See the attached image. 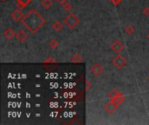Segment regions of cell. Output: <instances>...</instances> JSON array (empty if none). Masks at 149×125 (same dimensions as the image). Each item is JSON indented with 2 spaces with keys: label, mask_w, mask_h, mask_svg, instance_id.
I'll return each instance as SVG.
<instances>
[{
  "label": "cell",
  "mask_w": 149,
  "mask_h": 125,
  "mask_svg": "<svg viewBox=\"0 0 149 125\" xmlns=\"http://www.w3.org/2000/svg\"><path fill=\"white\" fill-rule=\"evenodd\" d=\"M21 23L31 33L34 34L45 24V19L37 10L31 9L24 16Z\"/></svg>",
  "instance_id": "6da1fadb"
},
{
  "label": "cell",
  "mask_w": 149,
  "mask_h": 125,
  "mask_svg": "<svg viewBox=\"0 0 149 125\" xmlns=\"http://www.w3.org/2000/svg\"><path fill=\"white\" fill-rule=\"evenodd\" d=\"M64 22H65V24L66 25H67V27L70 30H73L79 24V19H78V17L75 14L69 13L67 16L65 17Z\"/></svg>",
  "instance_id": "7a4b0ae2"
},
{
  "label": "cell",
  "mask_w": 149,
  "mask_h": 125,
  "mask_svg": "<svg viewBox=\"0 0 149 125\" xmlns=\"http://www.w3.org/2000/svg\"><path fill=\"white\" fill-rule=\"evenodd\" d=\"M112 63L116 69H122L126 65V60L124 58L123 56L119 54L112 60Z\"/></svg>",
  "instance_id": "3957f363"
},
{
  "label": "cell",
  "mask_w": 149,
  "mask_h": 125,
  "mask_svg": "<svg viewBox=\"0 0 149 125\" xmlns=\"http://www.w3.org/2000/svg\"><path fill=\"white\" fill-rule=\"evenodd\" d=\"M91 71H92V73L96 77H99L100 76L103 72H104V68L101 66L100 63H95L92 67L91 68Z\"/></svg>",
  "instance_id": "277c9868"
},
{
  "label": "cell",
  "mask_w": 149,
  "mask_h": 125,
  "mask_svg": "<svg viewBox=\"0 0 149 125\" xmlns=\"http://www.w3.org/2000/svg\"><path fill=\"white\" fill-rule=\"evenodd\" d=\"M23 17H24V14H23V12L20 9H16L11 13V19L16 22L22 21Z\"/></svg>",
  "instance_id": "5b68a950"
},
{
  "label": "cell",
  "mask_w": 149,
  "mask_h": 125,
  "mask_svg": "<svg viewBox=\"0 0 149 125\" xmlns=\"http://www.w3.org/2000/svg\"><path fill=\"white\" fill-rule=\"evenodd\" d=\"M111 48H112V50L115 53H118V54H119L120 52H121V51L123 50L124 45H123V44H122L120 41L116 40V41H114V42L112 44Z\"/></svg>",
  "instance_id": "8992f818"
},
{
  "label": "cell",
  "mask_w": 149,
  "mask_h": 125,
  "mask_svg": "<svg viewBox=\"0 0 149 125\" xmlns=\"http://www.w3.org/2000/svg\"><path fill=\"white\" fill-rule=\"evenodd\" d=\"M118 105H116L112 101H109L107 103H106V105H105V110H106V112H108L109 114H112V113H114V111L118 109Z\"/></svg>",
  "instance_id": "52a82bcc"
},
{
  "label": "cell",
  "mask_w": 149,
  "mask_h": 125,
  "mask_svg": "<svg viewBox=\"0 0 149 125\" xmlns=\"http://www.w3.org/2000/svg\"><path fill=\"white\" fill-rule=\"evenodd\" d=\"M28 38L27 34L25 33V31L24 30H19L18 32L16 33V38L18 39L20 43H23L25 42Z\"/></svg>",
  "instance_id": "ba28073f"
},
{
  "label": "cell",
  "mask_w": 149,
  "mask_h": 125,
  "mask_svg": "<svg viewBox=\"0 0 149 125\" xmlns=\"http://www.w3.org/2000/svg\"><path fill=\"white\" fill-rule=\"evenodd\" d=\"M4 36L7 40H11L14 37H16V33L11 28H7L4 31Z\"/></svg>",
  "instance_id": "9c48e42d"
},
{
  "label": "cell",
  "mask_w": 149,
  "mask_h": 125,
  "mask_svg": "<svg viewBox=\"0 0 149 125\" xmlns=\"http://www.w3.org/2000/svg\"><path fill=\"white\" fill-rule=\"evenodd\" d=\"M124 99H125V97H124V96L120 92L117 96H116L115 97H113L112 99H110L111 101H112L116 105H120L122 103H123V101H124Z\"/></svg>",
  "instance_id": "30bf717a"
},
{
  "label": "cell",
  "mask_w": 149,
  "mask_h": 125,
  "mask_svg": "<svg viewBox=\"0 0 149 125\" xmlns=\"http://www.w3.org/2000/svg\"><path fill=\"white\" fill-rule=\"evenodd\" d=\"M52 28H53V30L54 31L59 32V31H60V30L64 28V25H63V24H62L60 21L56 20V21H54V22L52 24Z\"/></svg>",
  "instance_id": "8fae6325"
},
{
  "label": "cell",
  "mask_w": 149,
  "mask_h": 125,
  "mask_svg": "<svg viewBox=\"0 0 149 125\" xmlns=\"http://www.w3.org/2000/svg\"><path fill=\"white\" fill-rule=\"evenodd\" d=\"M53 1L52 0H42L41 1V5L43 6L44 9L48 10L53 6Z\"/></svg>",
  "instance_id": "7c38bea8"
},
{
  "label": "cell",
  "mask_w": 149,
  "mask_h": 125,
  "mask_svg": "<svg viewBox=\"0 0 149 125\" xmlns=\"http://www.w3.org/2000/svg\"><path fill=\"white\" fill-rule=\"evenodd\" d=\"M16 1L20 8H25L32 1V0H16Z\"/></svg>",
  "instance_id": "4fadbf2b"
},
{
  "label": "cell",
  "mask_w": 149,
  "mask_h": 125,
  "mask_svg": "<svg viewBox=\"0 0 149 125\" xmlns=\"http://www.w3.org/2000/svg\"><path fill=\"white\" fill-rule=\"evenodd\" d=\"M71 62L74 63H78L82 62V57L79 54H74L72 58H71Z\"/></svg>",
  "instance_id": "5bb4252c"
},
{
  "label": "cell",
  "mask_w": 149,
  "mask_h": 125,
  "mask_svg": "<svg viewBox=\"0 0 149 125\" xmlns=\"http://www.w3.org/2000/svg\"><path fill=\"white\" fill-rule=\"evenodd\" d=\"M49 46L51 47L52 49H56L59 46V42L56 39H52L51 41L49 42Z\"/></svg>",
  "instance_id": "9a60e30c"
},
{
  "label": "cell",
  "mask_w": 149,
  "mask_h": 125,
  "mask_svg": "<svg viewBox=\"0 0 149 125\" xmlns=\"http://www.w3.org/2000/svg\"><path fill=\"white\" fill-rule=\"evenodd\" d=\"M63 8H64V10L65 11H71L72 10H73V5L70 4V3H68V2H65L64 5H63Z\"/></svg>",
  "instance_id": "2e32d148"
},
{
  "label": "cell",
  "mask_w": 149,
  "mask_h": 125,
  "mask_svg": "<svg viewBox=\"0 0 149 125\" xmlns=\"http://www.w3.org/2000/svg\"><path fill=\"white\" fill-rule=\"evenodd\" d=\"M119 93H120V91H116V90H112V91H110V92H109L108 97H109V98H110V99H112L113 97H115L116 96H117Z\"/></svg>",
  "instance_id": "e0dca14e"
},
{
  "label": "cell",
  "mask_w": 149,
  "mask_h": 125,
  "mask_svg": "<svg viewBox=\"0 0 149 125\" xmlns=\"http://www.w3.org/2000/svg\"><path fill=\"white\" fill-rule=\"evenodd\" d=\"M126 32L127 34H129V35H132V33L134 32V27L131 26V25H127V26L126 27Z\"/></svg>",
  "instance_id": "ac0fdd59"
},
{
  "label": "cell",
  "mask_w": 149,
  "mask_h": 125,
  "mask_svg": "<svg viewBox=\"0 0 149 125\" xmlns=\"http://www.w3.org/2000/svg\"><path fill=\"white\" fill-rule=\"evenodd\" d=\"M109 1H110L113 5L117 6V5H119L121 3V1H123V0H109Z\"/></svg>",
  "instance_id": "d6986e66"
},
{
  "label": "cell",
  "mask_w": 149,
  "mask_h": 125,
  "mask_svg": "<svg viewBox=\"0 0 149 125\" xmlns=\"http://www.w3.org/2000/svg\"><path fill=\"white\" fill-rule=\"evenodd\" d=\"M45 63H56V60H55V59H53L52 57H50L49 58H47V59L45 61Z\"/></svg>",
  "instance_id": "ffe728a7"
},
{
  "label": "cell",
  "mask_w": 149,
  "mask_h": 125,
  "mask_svg": "<svg viewBox=\"0 0 149 125\" xmlns=\"http://www.w3.org/2000/svg\"><path fill=\"white\" fill-rule=\"evenodd\" d=\"M142 13H143L145 16H149V7H145V8L142 10Z\"/></svg>",
  "instance_id": "44dd1931"
},
{
  "label": "cell",
  "mask_w": 149,
  "mask_h": 125,
  "mask_svg": "<svg viewBox=\"0 0 149 125\" xmlns=\"http://www.w3.org/2000/svg\"><path fill=\"white\" fill-rule=\"evenodd\" d=\"M86 91H88V90H89V89L91 88V86H92V85H91L92 83H90V82H89L88 80H87V81L86 82Z\"/></svg>",
  "instance_id": "7402d4cb"
},
{
  "label": "cell",
  "mask_w": 149,
  "mask_h": 125,
  "mask_svg": "<svg viewBox=\"0 0 149 125\" xmlns=\"http://www.w3.org/2000/svg\"><path fill=\"white\" fill-rule=\"evenodd\" d=\"M56 1H57V3H59V5H63L66 2V0H56Z\"/></svg>",
  "instance_id": "603a6c76"
},
{
  "label": "cell",
  "mask_w": 149,
  "mask_h": 125,
  "mask_svg": "<svg viewBox=\"0 0 149 125\" xmlns=\"http://www.w3.org/2000/svg\"><path fill=\"white\" fill-rule=\"evenodd\" d=\"M147 38H148V39H149V34H148V37H147Z\"/></svg>",
  "instance_id": "cb8c5ba5"
},
{
  "label": "cell",
  "mask_w": 149,
  "mask_h": 125,
  "mask_svg": "<svg viewBox=\"0 0 149 125\" xmlns=\"http://www.w3.org/2000/svg\"><path fill=\"white\" fill-rule=\"evenodd\" d=\"M1 1H5V0H1Z\"/></svg>",
  "instance_id": "d4e9b609"
},
{
  "label": "cell",
  "mask_w": 149,
  "mask_h": 125,
  "mask_svg": "<svg viewBox=\"0 0 149 125\" xmlns=\"http://www.w3.org/2000/svg\"><path fill=\"white\" fill-rule=\"evenodd\" d=\"M148 78H149V77H148Z\"/></svg>",
  "instance_id": "484cf974"
}]
</instances>
